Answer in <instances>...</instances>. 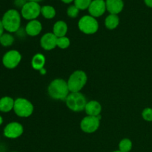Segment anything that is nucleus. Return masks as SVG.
Listing matches in <instances>:
<instances>
[{"instance_id":"1","label":"nucleus","mask_w":152,"mask_h":152,"mask_svg":"<svg viewBox=\"0 0 152 152\" xmlns=\"http://www.w3.org/2000/svg\"><path fill=\"white\" fill-rule=\"evenodd\" d=\"M48 94L52 99L57 100H65L71 92L68 83L62 79H55L49 84L48 88Z\"/></svg>"},{"instance_id":"17","label":"nucleus","mask_w":152,"mask_h":152,"mask_svg":"<svg viewBox=\"0 0 152 152\" xmlns=\"http://www.w3.org/2000/svg\"><path fill=\"white\" fill-rule=\"evenodd\" d=\"M15 100L10 96H4L0 99V111L7 113L13 109Z\"/></svg>"},{"instance_id":"33","label":"nucleus","mask_w":152,"mask_h":152,"mask_svg":"<svg viewBox=\"0 0 152 152\" xmlns=\"http://www.w3.org/2000/svg\"><path fill=\"white\" fill-rule=\"evenodd\" d=\"M112 152H122V151L119 150V151H112Z\"/></svg>"},{"instance_id":"6","label":"nucleus","mask_w":152,"mask_h":152,"mask_svg":"<svg viewBox=\"0 0 152 152\" xmlns=\"http://www.w3.org/2000/svg\"><path fill=\"white\" fill-rule=\"evenodd\" d=\"M78 28L86 34H94L97 32L99 24L96 19L91 16H84L79 20Z\"/></svg>"},{"instance_id":"25","label":"nucleus","mask_w":152,"mask_h":152,"mask_svg":"<svg viewBox=\"0 0 152 152\" xmlns=\"http://www.w3.org/2000/svg\"><path fill=\"white\" fill-rule=\"evenodd\" d=\"M79 11H80V10L75 5H71L67 10V14L69 17L76 18L78 16Z\"/></svg>"},{"instance_id":"7","label":"nucleus","mask_w":152,"mask_h":152,"mask_svg":"<svg viewBox=\"0 0 152 152\" xmlns=\"http://www.w3.org/2000/svg\"><path fill=\"white\" fill-rule=\"evenodd\" d=\"M41 13V7L38 2L35 1H28L22 7L21 14L24 19L27 20H34L37 19Z\"/></svg>"},{"instance_id":"32","label":"nucleus","mask_w":152,"mask_h":152,"mask_svg":"<svg viewBox=\"0 0 152 152\" xmlns=\"http://www.w3.org/2000/svg\"><path fill=\"white\" fill-rule=\"evenodd\" d=\"M30 1H35V2H38V1H42V0H29Z\"/></svg>"},{"instance_id":"20","label":"nucleus","mask_w":152,"mask_h":152,"mask_svg":"<svg viewBox=\"0 0 152 152\" xmlns=\"http://www.w3.org/2000/svg\"><path fill=\"white\" fill-rule=\"evenodd\" d=\"M41 13L45 19H50L56 16V10L52 6L45 5L41 7Z\"/></svg>"},{"instance_id":"2","label":"nucleus","mask_w":152,"mask_h":152,"mask_svg":"<svg viewBox=\"0 0 152 152\" xmlns=\"http://www.w3.org/2000/svg\"><path fill=\"white\" fill-rule=\"evenodd\" d=\"M1 22L4 30L7 32H17L20 28L21 16L16 10L10 9L5 12L1 19Z\"/></svg>"},{"instance_id":"29","label":"nucleus","mask_w":152,"mask_h":152,"mask_svg":"<svg viewBox=\"0 0 152 152\" xmlns=\"http://www.w3.org/2000/svg\"><path fill=\"white\" fill-rule=\"evenodd\" d=\"M74 0H62V1H63L64 3H66V4H69V3L72 2Z\"/></svg>"},{"instance_id":"22","label":"nucleus","mask_w":152,"mask_h":152,"mask_svg":"<svg viewBox=\"0 0 152 152\" xmlns=\"http://www.w3.org/2000/svg\"><path fill=\"white\" fill-rule=\"evenodd\" d=\"M132 148V142L128 138L123 139L119 143V150L122 152H129Z\"/></svg>"},{"instance_id":"8","label":"nucleus","mask_w":152,"mask_h":152,"mask_svg":"<svg viewBox=\"0 0 152 152\" xmlns=\"http://www.w3.org/2000/svg\"><path fill=\"white\" fill-rule=\"evenodd\" d=\"M101 117H92L86 116L80 123V129L85 133L91 134L96 132L100 125Z\"/></svg>"},{"instance_id":"34","label":"nucleus","mask_w":152,"mask_h":152,"mask_svg":"<svg viewBox=\"0 0 152 152\" xmlns=\"http://www.w3.org/2000/svg\"><path fill=\"white\" fill-rule=\"evenodd\" d=\"M13 152H16V151H13Z\"/></svg>"},{"instance_id":"16","label":"nucleus","mask_w":152,"mask_h":152,"mask_svg":"<svg viewBox=\"0 0 152 152\" xmlns=\"http://www.w3.org/2000/svg\"><path fill=\"white\" fill-rule=\"evenodd\" d=\"M68 32V25L64 21H58L53 27V34L57 38L65 37Z\"/></svg>"},{"instance_id":"12","label":"nucleus","mask_w":152,"mask_h":152,"mask_svg":"<svg viewBox=\"0 0 152 152\" xmlns=\"http://www.w3.org/2000/svg\"><path fill=\"white\" fill-rule=\"evenodd\" d=\"M57 37L53 33L45 34L40 39L41 47L45 50H51L57 47Z\"/></svg>"},{"instance_id":"13","label":"nucleus","mask_w":152,"mask_h":152,"mask_svg":"<svg viewBox=\"0 0 152 152\" xmlns=\"http://www.w3.org/2000/svg\"><path fill=\"white\" fill-rule=\"evenodd\" d=\"M87 116L99 117L102 111V105L96 100H91L87 102L85 108Z\"/></svg>"},{"instance_id":"10","label":"nucleus","mask_w":152,"mask_h":152,"mask_svg":"<svg viewBox=\"0 0 152 152\" xmlns=\"http://www.w3.org/2000/svg\"><path fill=\"white\" fill-rule=\"evenodd\" d=\"M23 126L17 122L8 123L4 129V135L9 139H16L23 134Z\"/></svg>"},{"instance_id":"4","label":"nucleus","mask_w":152,"mask_h":152,"mask_svg":"<svg viewBox=\"0 0 152 152\" xmlns=\"http://www.w3.org/2000/svg\"><path fill=\"white\" fill-rule=\"evenodd\" d=\"M65 102L70 110L74 112H80L85 110L88 102L86 96L80 92H71L67 96Z\"/></svg>"},{"instance_id":"11","label":"nucleus","mask_w":152,"mask_h":152,"mask_svg":"<svg viewBox=\"0 0 152 152\" xmlns=\"http://www.w3.org/2000/svg\"><path fill=\"white\" fill-rule=\"evenodd\" d=\"M106 10V3L104 0H94L88 7V11L93 17H99Z\"/></svg>"},{"instance_id":"9","label":"nucleus","mask_w":152,"mask_h":152,"mask_svg":"<svg viewBox=\"0 0 152 152\" xmlns=\"http://www.w3.org/2000/svg\"><path fill=\"white\" fill-rule=\"evenodd\" d=\"M22 60V55L16 50H10L6 52L2 58V63L5 68L13 69L19 65Z\"/></svg>"},{"instance_id":"18","label":"nucleus","mask_w":152,"mask_h":152,"mask_svg":"<svg viewBox=\"0 0 152 152\" xmlns=\"http://www.w3.org/2000/svg\"><path fill=\"white\" fill-rule=\"evenodd\" d=\"M45 62L46 59L44 55L42 53H37L33 56L32 60H31V65L34 70L40 71L42 68H44Z\"/></svg>"},{"instance_id":"30","label":"nucleus","mask_w":152,"mask_h":152,"mask_svg":"<svg viewBox=\"0 0 152 152\" xmlns=\"http://www.w3.org/2000/svg\"><path fill=\"white\" fill-rule=\"evenodd\" d=\"M40 73H41L42 74H45L46 73V71H45V70L44 69V68H42V69L41 71H40Z\"/></svg>"},{"instance_id":"27","label":"nucleus","mask_w":152,"mask_h":152,"mask_svg":"<svg viewBox=\"0 0 152 152\" xmlns=\"http://www.w3.org/2000/svg\"><path fill=\"white\" fill-rule=\"evenodd\" d=\"M4 26H3L2 22H1V20L0 19V37H1V36L4 34Z\"/></svg>"},{"instance_id":"15","label":"nucleus","mask_w":152,"mask_h":152,"mask_svg":"<svg viewBox=\"0 0 152 152\" xmlns=\"http://www.w3.org/2000/svg\"><path fill=\"white\" fill-rule=\"evenodd\" d=\"M106 10L110 14L117 15L123 10L124 3L123 0H106Z\"/></svg>"},{"instance_id":"14","label":"nucleus","mask_w":152,"mask_h":152,"mask_svg":"<svg viewBox=\"0 0 152 152\" xmlns=\"http://www.w3.org/2000/svg\"><path fill=\"white\" fill-rule=\"evenodd\" d=\"M42 25L39 21L34 19L28 22L25 27V32L31 37H36L41 33Z\"/></svg>"},{"instance_id":"21","label":"nucleus","mask_w":152,"mask_h":152,"mask_svg":"<svg viewBox=\"0 0 152 152\" xmlns=\"http://www.w3.org/2000/svg\"><path fill=\"white\" fill-rule=\"evenodd\" d=\"M13 42H14V37L8 33L3 34L0 37V44L4 47H8V46L12 45Z\"/></svg>"},{"instance_id":"26","label":"nucleus","mask_w":152,"mask_h":152,"mask_svg":"<svg viewBox=\"0 0 152 152\" xmlns=\"http://www.w3.org/2000/svg\"><path fill=\"white\" fill-rule=\"evenodd\" d=\"M142 117L145 121L152 122V108H145L142 112Z\"/></svg>"},{"instance_id":"24","label":"nucleus","mask_w":152,"mask_h":152,"mask_svg":"<svg viewBox=\"0 0 152 152\" xmlns=\"http://www.w3.org/2000/svg\"><path fill=\"white\" fill-rule=\"evenodd\" d=\"M71 45V41L67 37H59L57 39V47L61 49H66Z\"/></svg>"},{"instance_id":"19","label":"nucleus","mask_w":152,"mask_h":152,"mask_svg":"<svg viewBox=\"0 0 152 152\" xmlns=\"http://www.w3.org/2000/svg\"><path fill=\"white\" fill-rule=\"evenodd\" d=\"M120 23V19L118 16L115 14H110L105 18V25L108 29L114 30L117 28Z\"/></svg>"},{"instance_id":"28","label":"nucleus","mask_w":152,"mask_h":152,"mask_svg":"<svg viewBox=\"0 0 152 152\" xmlns=\"http://www.w3.org/2000/svg\"><path fill=\"white\" fill-rule=\"evenodd\" d=\"M144 1L148 7H152V0H144Z\"/></svg>"},{"instance_id":"3","label":"nucleus","mask_w":152,"mask_h":152,"mask_svg":"<svg viewBox=\"0 0 152 152\" xmlns=\"http://www.w3.org/2000/svg\"><path fill=\"white\" fill-rule=\"evenodd\" d=\"M87 80V74L83 71L78 70L73 72L67 81L70 92H80L86 86Z\"/></svg>"},{"instance_id":"5","label":"nucleus","mask_w":152,"mask_h":152,"mask_svg":"<svg viewBox=\"0 0 152 152\" xmlns=\"http://www.w3.org/2000/svg\"><path fill=\"white\" fill-rule=\"evenodd\" d=\"M33 104L25 98H18L15 100L13 111L20 117H28L34 112Z\"/></svg>"},{"instance_id":"23","label":"nucleus","mask_w":152,"mask_h":152,"mask_svg":"<svg viewBox=\"0 0 152 152\" xmlns=\"http://www.w3.org/2000/svg\"><path fill=\"white\" fill-rule=\"evenodd\" d=\"M92 0H74V5L79 10H86L88 8Z\"/></svg>"},{"instance_id":"31","label":"nucleus","mask_w":152,"mask_h":152,"mask_svg":"<svg viewBox=\"0 0 152 152\" xmlns=\"http://www.w3.org/2000/svg\"><path fill=\"white\" fill-rule=\"evenodd\" d=\"M2 123H3V119H2V117H1V116H0V126H1V125L2 124Z\"/></svg>"}]
</instances>
